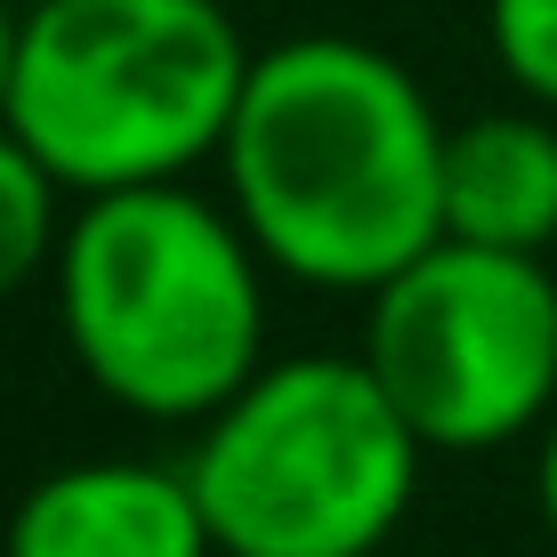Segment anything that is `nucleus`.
<instances>
[{
    "label": "nucleus",
    "instance_id": "nucleus-1",
    "mask_svg": "<svg viewBox=\"0 0 557 557\" xmlns=\"http://www.w3.org/2000/svg\"><path fill=\"white\" fill-rule=\"evenodd\" d=\"M219 162L251 251L315 292H380L445 243V122L348 33L267 49Z\"/></svg>",
    "mask_w": 557,
    "mask_h": 557
},
{
    "label": "nucleus",
    "instance_id": "nucleus-2",
    "mask_svg": "<svg viewBox=\"0 0 557 557\" xmlns=\"http://www.w3.org/2000/svg\"><path fill=\"white\" fill-rule=\"evenodd\" d=\"M57 323L89 388L138 420H219L267 372L259 251L195 186L82 202L57 251Z\"/></svg>",
    "mask_w": 557,
    "mask_h": 557
},
{
    "label": "nucleus",
    "instance_id": "nucleus-3",
    "mask_svg": "<svg viewBox=\"0 0 557 557\" xmlns=\"http://www.w3.org/2000/svg\"><path fill=\"white\" fill-rule=\"evenodd\" d=\"M251 65L226 0H33L9 138L89 202L178 186L226 153Z\"/></svg>",
    "mask_w": 557,
    "mask_h": 557
},
{
    "label": "nucleus",
    "instance_id": "nucleus-4",
    "mask_svg": "<svg viewBox=\"0 0 557 557\" xmlns=\"http://www.w3.org/2000/svg\"><path fill=\"white\" fill-rule=\"evenodd\" d=\"M429 445L363 356H283L186 460L219 557H372L405 525Z\"/></svg>",
    "mask_w": 557,
    "mask_h": 557
},
{
    "label": "nucleus",
    "instance_id": "nucleus-5",
    "mask_svg": "<svg viewBox=\"0 0 557 557\" xmlns=\"http://www.w3.org/2000/svg\"><path fill=\"white\" fill-rule=\"evenodd\" d=\"M363 363L429 453H493L557 405V275L517 251L436 243L372 292Z\"/></svg>",
    "mask_w": 557,
    "mask_h": 557
},
{
    "label": "nucleus",
    "instance_id": "nucleus-6",
    "mask_svg": "<svg viewBox=\"0 0 557 557\" xmlns=\"http://www.w3.org/2000/svg\"><path fill=\"white\" fill-rule=\"evenodd\" d=\"M0 557H219V542L186 469L73 460L9 509Z\"/></svg>",
    "mask_w": 557,
    "mask_h": 557
},
{
    "label": "nucleus",
    "instance_id": "nucleus-7",
    "mask_svg": "<svg viewBox=\"0 0 557 557\" xmlns=\"http://www.w3.org/2000/svg\"><path fill=\"white\" fill-rule=\"evenodd\" d=\"M445 243L517 259L557 243V129L542 113H476L445 129Z\"/></svg>",
    "mask_w": 557,
    "mask_h": 557
},
{
    "label": "nucleus",
    "instance_id": "nucleus-8",
    "mask_svg": "<svg viewBox=\"0 0 557 557\" xmlns=\"http://www.w3.org/2000/svg\"><path fill=\"white\" fill-rule=\"evenodd\" d=\"M57 195H65V186H57L49 170L0 129V307L25 292L41 267H57V251H65Z\"/></svg>",
    "mask_w": 557,
    "mask_h": 557
},
{
    "label": "nucleus",
    "instance_id": "nucleus-9",
    "mask_svg": "<svg viewBox=\"0 0 557 557\" xmlns=\"http://www.w3.org/2000/svg\"><path fill=\"white\" fill-rule=\"evenodd\" d=\"M485 33L509 82L557 113V0H485Z\"/></svg>",
    "mask_w": 557,
    "mask_h": 557
},
{
    "label": "nucleus",
    "instance_id": "nucleus-10",
    "mask_svg": "<svg viewBox=\"0 0 557 557\" xmlns=\"http://www.w3.org/2000/svg\"><path fill=\"white\" fill-rule=\"evenodd\" d=\"M16 41H25V9L0 0V129H9V82H16Z\"/></svg>",
    "mask_w": 557,
    "mask_h": 557
},
{
    "label": "nucleus",
    "instance_id": "nucleus-11",
    "mask_svg": "<svg viewBox=\"0 0 557 557\" xmlns=\"http://www.w3.org/2000/svg\"><path fill=\"white\" fill-rule=\"evenodd\" d=\"M533 502H542V525L557 533V420L542 436V460H533Z\"/></svg>",
    "mask_w": 557,
    "mask_h": 557
},
{
    "label": "nucleus",
    "instance_id": "nucleus-12",
    "mask_svg": "<svg viewBox=\"0 0 557 557\" xmlns=\"http://www.w3.org/2000/svg\"><path fill=\"white\" fill-rule=\"evenodd\" d=\"M16 9H33V0H16Z\"/></svg>",
    "mask_w": 557,
    "mask_h": 557
}]
</instances>
